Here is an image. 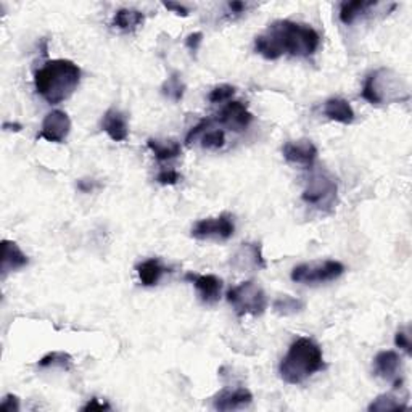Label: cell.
I'll list each match as a JSON object with an SVG mask.
<instances>
[{"label": "cell", "mask_w": 412, "mask_h": 412, "mask_svg": "<svg viewBox=\"0 0 412 412\" xmlns=\"http://www.w3.org/2000/svg\"><path fill=\"white\" fill-rule=\"evenodd\" d=\"M319 46L321 36L314 28L289 19L272 23L265 34L255 39V51L267 60H277L284 53L294 57H311Z\"/></svg>", "instance_id": "1"}, {"label": "cell", "mask_w": 412, "mask_h": 412, "mask_svg": "<svg viewBox=\"0 0 412 412\" xmlns=\"http://www.w3.org/2000/svg\"><path fill=\"white\" fill-rule=\"evenodd\" d=\"M79 82L81 68L71 60H51L34 74L37 93L51 105H57L71 97Z\"/></svg>", "instance_id": "2"}, {"label": "cell", "mask_w": 412, "mask_h": 412, "mask_svg": "<svg viewBox=\"0 0 412 412\" xmlns=\"http://www.w3.org/2000/svg\"><path fill=\"white\" fill-rule=\"evenodd\" d=\"M324 369L325 362L322 348L307 337H300L290 345L279 366L280 377L290 385L303 384L307 377Z\"/></svg>", "instance_id": "3"}, {"label": "cell", "mask_w": 412, "mask_h": 412, "mask_svg": "<svg viewBox=\"0 0 412 412\" xmlns=\"http://www.w3.org/2000/svg\"><path fill=\"white\" fill-rule=\"evenodd\" d=\"M361 96L372 105H385V103L408 100L409 92L401 76L391 69L382 68L366 78Z\"/></svg>", "instance_id": "4"}, {"label": "cell", "mask_w": 412, "mask_h": 412, "mask_svg": "<svg viewBox=\"0 0 412 412\" xmlns=\"http://www.w3.org/2000/svg\"><path fill=\"white\" fill-rule=\"evenodd\" d=\"M227 301L231 303L238 316H261L267 307V298L261 285L255 280L242 282L227 292Z\"/></svg>", "instance_id": "5"}, {"label": "cell", "mask_w": 412, "mask_h": 412, "mask_svg": "<svg viewBox=\"0 0 412 412\" xmlns=\"http://www.w3.org/2000/svg\"><path fill=\"white\" fill-rule=\"evenodd\" d=\"M345 272V266L340 261L327 260V261H312L305 265L296 266L292 271V280L296 284L314 285L332 282Z\"/></svg>", "instance_id": "6"}, {"label": "cell", "mask_w": 412, "mask_h": 412, "mask_svg": "<svg viewBox=\"0 0 412 412\" xmlns=\"http://www.w3.org/2000/svg\"><path fill=\"white\" fill-rule=\"evenodd\" d=\"M337 192H339V186H337L335 179L329 172L317 171L310 177L301 197L307 205L319 208V210H327V208L334 206Z\"/></svg>", "instance_id": "7"}, {"label": "cell", "mask_w": 412, "mask_h": 412, "mask_svg": "<svg viewBox=\"0 0 412 412\" xmlns=\"http://www.w3.org/2000/svg\"><path fill=\"white\" fill-rule=\"evenodd\" d=\"M235 224L234 217L227 213H222L217 217L197 221L192 227V237L197 240H229L234 235Z\"/></svg>", "instance_id": "8"}, {"label": "cell", "mask_w": 412, "mask_h": 412, "mask_svg": "<svg viewBox=\"0 0 412 412\" xmlns=\"http://www.w3.org/2000/svg\"><path fill=\"white\" fill-rule=\"evenodd\" d=\"M69 131H71V119H69V116L62 110H53L44 118L39 138L53 143H62L66 141Z\"/></svg>", "instance_id": "9"}, {"label": "cell", "mask_w": 412, "mask_h": 412, "mask_svg": "<svg viewBox=\"0 0 412 412\" xmlns=\"http://www.w3.org/2000/svg\"><path fill=\"white\" fill-rule=\"evenodd\" d=\"M284 158L289 163L298 166L311 168L317 158V147L310 138H300V141L287 142L282 148Z\"/></svg>", "instance_id": "10"}, {"label": "cell", "mask_w": 412, "mask_h": 412, "mask_svg": "<svg viewBox=\"0 0 412 412\" xmlns=\"http://www.w3.org/2000/svg\"><path fill=\"white\" fill-rule=\"evenodd\" d=\"M215 121L224 124L234 131H243L253 121V115L243 102L231 100L222 108L217 118H215Z\"/></svg>", "instance_id": "11"}, {"label": "cell", "mask_w": 412, "mask_h": 412, "mask_svg": "<svg viewBox=\"0 0 412 412\" xmlns=\"http://www.w3.org/2000/svg\"><path fill=\"white\" fill-rule=\"evenodd\" d=\"M186 280L192 282L203 303L215 305L216 301H220L222 289V280L220 277L213 274H193V272H188V274H186Z\"/></svg>", "instance_id": "12"}, {"label": "cell", "mask_w": 412, "mask_h": 412, "mask_svg": "<svg viewBox=\"0 0 412 412\" xmlns=\"http://www.w3.org/2000/svg\"><path fill=\"white\" fill-rule=\"evenodd\" d=\"M374 369L375 374L382 379L393 382L395 388H401L403 385V380L400 379L401 357L396 351H380L374 359Z\"/></svg>", "instance_id": "13"}, {"label": "cell", "mask_w": 412, "mask_h": 412, "mask_svg": "<svg viewBox=\"0 0 412 412\" xmlns=\"http://www.w3.org/2000/svg\"><path fill=\"white\" fill-rule=\"evenodd\" d=\"M253 395L247 388H235V390H222L213 400V406L216 411H237L245 409L251 404Z\"/></svg>", "instance_id": "14"}, {"label": "cell", "mask_w": 412, "mask_h": 412, "mask_svg": "<svg viewBox=\"0 0 412 412\" xmlns=\"http://www.w3.org/2000/svg\"><path fill=\"white\" fill-rule=\"evenodd\" d=\"M102 127L111 141L115 142H124L129 136L127 127V118L123 111L116 110V108H110L102 119Z\"/></svg>", "instance_id": "15"}, {"label": "cell", "mask_w": 412, "mask_h": 412, "mask_svg": "<svg viewBox=\"0 0 412 412\" xmlns=\"http://www.w3.org/2000/svg\"><path fill=\"white\" fill-rule=\"evenodd\" d=\"M234 265L238 269H262L266 267L260 243H243L235 253Z\"/></svg>", "instance_id": "16"}, {"label": "cell", "mask_w": 412, "mask_h": 412, "mask_svg": "<svg viewBox=\"0 0 412 412\" xmlns=\"http://www.w3.org/2000/svg\"><path fill=\"white\" fill-rule=\"evenodd\" d=\"M28 256L24 255L15 242H2V277H7L8 272H15L28 266Z\"/></svg>", "instance_id": "17"}, {"label": "cell", "mask_w": 412, "mask_h": 412, "mask_svg": "<svg viewBox=\"0 0 412 412\" xmlns=\"http://www.w3.org/2000/svg\"><path fill=\"white\" fill-rule=\"evenodd\" d=\"M324 115L332 121L341 124H351L355 121V111L350 102L345 98H330L324 105Z\"/></svg>", "instance_id": "18"}, {"label": "cell", "mask_w": 412, "mask_h": 412, "mask_svg": "<svg viewBox=\"0 0 412 412\" xmlns=\"http://www.w3.org/2000/svg\"><path fill=\"white\" fill-rule=\"evenodd\" d=\"M137 274L138 279L145 287H153L161 280L163 274L166 272V267L163 266V262L156 258H150V260L142 261L141 265H137Z\"/></svg>", "instance_id": "19"}, {"label": "cell", "mask_w": 412, "mask_h": 412, "mask_svg": "<svg viewBox=\"0 0 412 412\" xmlns=\"http://www.w3.org/2000/svg\"><path fill=\"white\" fill-rule=\"evenodd\" d=\"M143 17L142 12H138V10H132V8H121L118 10L115 13V17H113V26L118 28L119 31L123 33H132L136 31L138 26H142Z\"/></svg>", "instance_id": "20"}, {"label": "cell", "mask_w": 412, "mask_h": 412, "mask_svg": "<svg viewBox=\"0 0 412 412\" xmlns=\"http://www.w3.org/2000/svg\"><path fill=\"white\" fill-rule=\"evenodd\" d=\"M377 2H366V0H353L340 5V21L343 24H353L357 18L369 13L370 8L377 7Z\"/></svg>", "instance_id": "21"}, {"label": "cell", "mask_w": 412, "mask_h": 412, "mask_svg": "<svg viewBox=\"0 0 412 412\" xmlns=\"http://www.w3.org/2000/svg\"><path fill=\"white\" fill-rule=\"evenodd\" d=\"M147 147L155 153L156 160L160 161H168V160H174L179 155H181L182 147L177 141H160V138H148L147 141Z\"/></svg>", "instance_id": "22"}, {"label": "cell", "mask_w": 412, "mask_h": 412, "mask_svg": "<svg viewBox=\"0 0 412 412\" xmlns=\"http://www.w3.org/2000/svg\"><path fill=\"white\" fill-rule=\"evenodd\" d=\"M370 412H385V411H404L408 409V404L403 403V400L398 398V396L386 393V395H380L372 401L369 404Z\"/></svg>", "instance_id": "23"}, {"label": "cell", "mask_w": 412, "mask_h": 412, "mask_svg": "<svg viewBox=\"0 0 412 412\" xmlns=\"http://www.w3.org/2000/svg\"><path fill=\"white\" fill-rule=\"evenodd\" d=\"M163 96L171 98L172 102H181L186 92V84L182 81V76L179 73H172L170 78L163 82L161 86Z\"/></svg>", "instance_id": "24"}, {"label": "cell", "mask_w": 412, "mask_h": 412, "mask_svg": "<svg viewBox=\"0 0 412 412\" xmlns=\"http://www.w3.org/2000/svg\"><path fill=\"white\" fill-rule=\"evenodd\" d=\"M303 310H305V303L300 298L285 295L274 301V311L280 316H294Z\"/></svg>", "instance_id": "25"}, {"label": "cell", "mask_w": 412, "mask_h": 412, "mask_svg": "<svg viewBox=\"0 0 412 412\" xmlns=\"http://www.w3.org/2000/svg\"><path fill=\"white\" fill-rule=\"evenodd\" d=\"M39 367H62V369H69L73 364V357L64 351H52L42 357L37 362Z\"/></svg>", "instance_id": "26"}, {"label": "cell", "mask_w": 412, "mask_h": 412, "mask_svg": "<svg viewBox=\"0 0 412 412\" xmlns=\"http://www.w3.org/2000/svg\"><path fill=\"white\" fill-rule=\"evenodd\" d=\"M226 143V134L221 129L215 131H206L205 136L201 137V147L206 150H220Z\"/></svg>", "instance_id": "27"}, {"label": "cell", "mask_w": 412, "mask_h": 412, "mask_svg": "<svg viewBox=\"0 0 412 412\" xmlns=\"http://www.w3.org/2000/svg\"><path fill=\"white\" fill-rule=\"evenodd\" d=\"M235 89L232 86H227V84H222V86H217L213 89L210 92V98L211 103H222V102H231V98L234 97Z\"/></svg>", "instance_id": "28"}, {"label": "cell", "mask_w": 412, "mask_h": 412, "mask_svg": "<svg viewBox=\"0 0 412 412\" xmlns=\"http://www.w3.org/2000/svg\"><path fill=\"white\" fill-rule=\"evenodd\" d=\"M213 123H215V119H213V118H205V119H201V121L198 123L195 127H192V129H190V132H188V134H187V137H186V143H187V145H190V143H192L193 141H195V138H197L198 136H200V134H201L203 131H206V129L210 127Z\"/></svg>", "instance_id": "29"}, {"label": "cell", "mask_w": 412, "mask_h": 412, "mask_svg": "<svg viewBox=\"0 0 412 412\" xmlns=\"http://www.w3.org/2000/svg\"><path fill=\"white\" fill-rule=\"evenodd\" d=\"M179 181H181V174L174 170H163L156 176V182L161 183V186H174Z\"/></svg>", "instance_id": "30"}, {"label": "cell", "mask_w": 412, "mask_h": 412, "mask_svg": "<svg viewBox=\"0 0 412 412\" xmlns=\"http://www.w3.org/2000/svg\"><path fill=\"white\" fill-rule=\"evenodd\" d=\"M395 343H396V346H398V348H401L404 351L406 355H412V343H411V339H409V335L406 334V332H398V334H396V337H395Z\"/></svg>", "instance_id": "31"}, {"label": "cell", "mask_w": 412, "mask_h": 412, "mask_svg": "<svg viewBox=\"0 0 412 412\" xmlns=\"http://www.w3.org/2000/svg\"><path fill=\"white\" fill-rule=\"evenodd\" d=\"M203 42V33H192L186 37V47L192 53H197L198 48H200Z\"/></svg>", "instance_id": "32"}, {"label": "cell", "mask_w": 412, "mask_h": 412, "mask_svg": "<svg viewBox=\"0 0 412 412\" xmlns=\"http://www.w3.org/2000/svg\"><path fill=\"white\" fill-rule=\"evenodd\" d=\"M0 409L3 412H18L19 411V400L13 395H7L0 404Z\"/></svg>", "instance_id": "33"}, {"label": "cell", "mask_w": 412, "mask_h": 412, "mask_svg": "<svg viewBox=\"0 0 412 412\" xmlns=\"http://www.w3.org/2000/svg\"><path fill=\"white\" fill-rule=\"evenodd\" d=\"M163 7H165L166 10H170V12H174L176 15H179V17H187V15H188V10L181 3L163 2Z\"/></svg>", "instance_id": "34"}, {"label": "cell", "mask_w": 412, "mask_h": 412, "mask_svg": "<svg viewBox=\"0 0 412 412\" xmlns=\"http://www.w3.org/2000/svg\"><path fill=\"white\" fill-rule=\"evenodd\" d=\"M105 409H110V406L105 404V403H100L97 398H92L89 403L84 406L82 411H105Z\"/></svg>", "instance_id": "35"}, {"label": "cell", "mask_w": 412, "mask_h": 412, "mask_svg": "<svg viewBox=\"0 0 412 412\" xmlns=\"http://www.w3.org/2000/svg\"><path fill=\"white\" fill-rule=\"evenodd\" d=\"M229 10L232 13H243L247 10L245 2H229Z\"/></svg>", "instance_id": "36"}, {"label": "cell", "mask_w": 412, "mask_h": 412, "mask_svg": "<svg viewBox=\"0 0 412 412\" xmlns=\"http://www.w3.org/2000/svg\"><path fill=\"white\" fill-rule=\"evenodd\" d=\"M93 187H96V183H93L92 181L87 182L86 179H81V181L78 182V188H79V190H82V192H91Z\"/></svg>", "instance_id": "37"}, {"label": "cell", "mask_w": 412, "mask_h": 412, "mask_svg": "<svg viewBox=\"0 0 412 412\" xmlns=\"http://www.w3.org/2000/svg\"><path fill=\"white\" fill-rule=\"evenodd\" d=\"M3 129H5V131L19 132L23 129V126H21V124H18V123H3Z\"/></svg>", "instance_id": "38"}]
</instances>
